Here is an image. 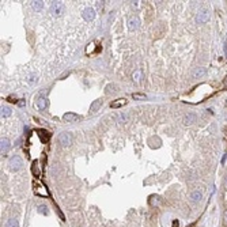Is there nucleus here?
Wrapping results in <instances>:
<instances>
[{"mask_svg": "<svg viewBox=\"0 0 227 227\" xmlns=\"http://www.w3.org/2000/svg\"><path fill=\"white\" fill-rule=\"evenodd\" d=\"M33 192H34V195H37V196H40V197H48L49 196V192H48L46 186H45L42 182L37 181V180L33 181Z\"/></svg>", "mask_w": 227, "mask_h": 227, "instance_id": "obj_1", "label": "nucleus"}, {"mask_svg": "<svg viewBox=\"0 0 227 227\" xmlns=\"http://www.w3.org/2000/svg\"><path fill=\"white\" fill-rule=\"evenodd\" d=\"M64 10H65V7H64V4H63L61 1H53L52 6H50V12H52L53 17H60V15H63V14H64Z\"/></svg>", "mask_w": 227, "mask_h": 227, "instance_id": "obj_2", "label": "nucleus"}, {"mask_svg": "<svg viewBox=\"0 0 227 227\" xmlns=\"http://www.w3.org/2000/svg\"><path fill=\"white\" fill-rule=\"evenodd\" d=\"M72 140H74V138H72L71 132H63L58 135V142L63 147H68L69 144H72Z\"/></svg>", "mask_w": 227, "mask_h": 227, "instance_id": "obj_3", "label": "nucleus"}, {"mask_svg": "<svg viewBox=\"0 0 227 227\" xmlns=\"http://www.w3.org/2000/svg\"><path fill=\"white\" fill-rule=\"evenodd\" d=\"M8 166L11 170H19L21 167H22V159H21V156L18 155H14L11 159L8 160Z\"/></svg>", "mask_w": 227, "mask_h": 227, "instance_id": "obj_4", "label": "nucleus"}, {"mask_svg": "<svg viewBox=\"0 0 227 227\" xmlns=\"http://www.w3.org/2000/svg\"><path fill=\"white\" fill-rule=\"evenodd\" d=\"M83 18L86 21H93L95 18V10L91 8V7H87V8L83 11Z\"/></svg>", "mask_w": 227, "mask_h": 227, "instance_id": "obj_5", "label": "nucleus"}, {"mask_svg": "<svg viewBox=\"0 0 227 227\" xmlns=\"http://www.w3.org/2000/svg\"><path fill=\"white\" fill-rule=\"evenodd\" d=\"M208 21H209V12L208 11H201V12L197 15V23H199V25L207 23Z\"/></svg>", "mask_w": 227, "mask_h": 227, "instance_id": "obj_6", "label": "nucleus"}, {"mask_svg": "<svg viewBox=\"0 0 227 227\" xmlns=\"http://www.w3.org/2000/svg\"><path fill=\"white\" fill-rule=\"evenodd\" d=\"M80 117L78 116V114H75V113H65L64 116H63V120L65 121V122H75V121H78Z\"/></svg>", "mask_w": 227, "mask_h": 227, "instance_id": "obj_7", "label": "nucleus"}, {"mask_svg": "<svg viewBox=\"0 0 227 227\" xmlns=\"http://www.w3.org/2000/svg\"><path fill=\"white\" fill-rule=\"evenodd\" d=\"M0 144H1V155H6L10 150V146H11V144H10V140L7 138H3L1 142H0Z\"/></svg>", "mask_w": 227, "mask_h": 227, "instance_id": "obj_8", "label": "nucleus"}, {"mask_svg": "<svg viewBox=\"0 0 227 227\" xmlns=\"http://www.w3.org/2000/svg\"><path fill=\"white\" fill-rule=\"evenodd\" d=\"M128 26H129V29H131V30H136V29L140 26V21H139L138 17H132V18L129 19Z\"/></svg>", "mask_w": 227, "mask_h": 227, "instance_id": "obj_9", "label": "nucleus"}, {"mask_svg": "<svg viewBox=\"0 0 227 227\" xmlns=\"http://www.w3.org/2000/svg\"><path fill=\"white\" fill-rule=\"evenodd\" d=\"M31 173H33L34 177H40L41 170H40V163H38V160H34V162L31 163Z\"/></svg>", "mask_w": 227, "mask_h": 227, "instance_id": "obj_10", "label": "nucleus"}, {"mask_svg": "<svg viewBox=\"0 0 227 227\" xmlns=\"http://www.w3.org/2000/svg\"><path fill=\"white\" fill-rule=\"evenodd\" d=\"M124 105H127V99H125V98H118V99H116V101H113V102L110 103V106L113 107V109L122 107Z\"/></svg>", "mask_w": 227, "mask_h": 227, "instance_id": "obj_11", "label": "nucleus"}, {"mask_svg": "<svg viewBox=\"0 0 227 227\" xmlns=\"http://www.w3.org/2000/svg\"><path fill=\"white\" fill-rule=\"evenodd\" d=\"M196 121V114L195 113H188L186 116L184 117V124L185 125H191V124H193Z\"/></svg>", "mask_w": 227, "mask_h": 227, "instance_id": "obj_12", "label": "nucleus"}, {"mask_svg": "<svg viewBox=\"0 0 227 227\" xmlns=\"http://www.w3.org/2000/svg\"><path fill=\"white\" fill-rule=\"evenodd\" d=\"M37 106H38V109H41V110L46 109V107H48V99L44 98V97H40V98L37 99Z\"/></svg>", "mask_w": 227, "mask_h": 227, "instance_id": "obj_13", "label": "nucleus"}, {"mask_svg": "<svg viewBox=\"0 0 227 227\" xmlns=\"http://www.w3.org/2000/svg\"><path fill=\"white\" fill-rule=\"evenodd\" d=\"M102 106V99H95L91 105H90V111L91 113H94V111H97L99 109V107Z\"/></svg>", "mask_w": 227, "mask_h": 227, "instance_id": "obj_14", "label": "nucleus"}, {"mask_svg": "<svg viewBox=\"0 0 227 227\" xmlns=\"http://www.w3.org/2000/svg\"><path fill=\"white\" fill-rule=\"evenodd\" d=\"M201 197H203V193L199 191H195L191 195V199L192 201H195V203H197V201H200L201 200Z\"/></svg>", "mask_w": 227, "mask_h": 227, "instance_id": "obj_15", "label": "nucleus"}, {"mask_svg": "<svg viewBox=\"0 0 227 227\" xmlns=\"http://www.w3.org/2000/svg\"><path fill=\"white\" fill-rule=\"evenodd\" d=\"M203 75H205V68H197L193 72V78H201Z\"/></svg>", "mask_w": 227, "mask_h": 227, "instance_id": "obj_16", "label": "nucleus"}, {"mask_svg": "<svg viewBox=\"0 0 227 227\" xmlns=\"http://www.w3.org/2000/svg\"><path fill=\"white\" fill-rule=\"evenodd\" d=\"M1 116L3 117L11 116V109H10L8 106H1Z\"/></svg>", "mask_w": 227, "mask_h": 227, "instance_id": "obj_17", "label": "nucleus"}, {"mask_svg": "<svg viewBox=\"0 0 227 227\" xmlns=\"http://www.w3.org/2000/svg\"><path fill=\"white\" fill-rule=\"evenodd\" d=\"M6 227H19V223L17 219H10L7 224H6Z\"/></svg>", "mask_w": 227, "mask_h": 227, "instance_id": "obj_18", "label": "nucleus"}, {"mask_svg": "<svg viewBox=\"0 0 227 227\" xmlns=\"http://www.w3.org/2000/svg\"><path fill=\"white\" fill-rule=\"evenodd\" d=\"M44 7V1H33V8L36 11H40Z\"/></svg>", "mask_w": 227, "mask_h": 227, "instance_id": "obj_19", "label": "nucleus"}, {"mask_svg": "<svg viewBox=\"0 0 227 227\" xmlns=\"http://www.w3.org/2000/svg\"><path fill=\"white\" fill-rule=\"evenodd\" d=\"M140 78H142V71H140V69H136V71L133 72V75H132V79H133L135 82H139Z\"/></svg>", "mask_w": 227, "mask_h": 227, "instance_id": "obj_20", "label": "nucleus"}, {"mask_svg": "<svg viewBox=\"0 0 227 227\" xmlns=\"http://www.w3.org/2000/svg\"><path fill=\"white\" fill-rule=\"evenodd\" d=\"M117 87L116 85H107L106 86V94H110V93H114V91H117Z\"/></svg>", "mask_w": 227, "mask_h": 227, "instance_id": "obj_21", "label": "nucleus"}, {"mask_svg": "<svg viewBox=\"0 0 227 227\" xmlns=\"http://www.w3.org/2000/svg\"><path fill=\"white\" fill-rule=\"evenodd\" d=\"M38 212L42 215H48V208H46L45 205H40V207H38Z\"/></svg>", "mask_w": 227, "mask_h": 227, "instance_id": "obj_22", "label": "nucleus"}, {"mask_svg": "<svg viewBox=\"0 0 227 227\" xmlns=\"http://www.w3.org/2000/svg\"><path fill=\"white\" fill-rule=\"evenodd\" d=\"M132 97H133V99H144V98H146V95H144V94H139V93L132 94Z\"/></svg>", "mask_w": 227, "mask_h": 227, "instance_id": "obj_23", "label": "nucleus"}, {"mask_svg": "<svg viewBox=\"0 0 227 227\" xmlns=\"http://www.w3.org/2000/svg\"><path fill=\"white\" fill-rule=\"evenodd\" d=\"M120 121L121 122H127V120H128V116H125V114H120Z\"/></svg>", "mask_w": 227, "mask_h": 227, "instance_id": "obj_24", "label": "nucleus"}, {"mask_svg": "<svg viewBox=\"0 0 227 227\" xmlns=\"http://www.w3.org/2000/svg\"><path fill=\"white\" fill-rule=\"evenodd\" d=\"M8 101H10V102H18V101H17V97H12V95L8 97Z\"/></svg>", "mask_w": 227, "mask_h": 227, "instance_id": "obj_25", "label": "nucleus"}, {"mask_svg": "<svg viewBox=\"0 0 227 227\" xmlns=\"http://www.w3.org/2000/svg\"><path fill=\"white\" fill-rule=\"evenodd\" d=\"M102 7H103V3H102V1H98V3H97V8L102 10Z\"/></svg>", "mask_w": 227, "mask_h": 227, "instance_id": "obj_26", "label": "nucleus"}, {"mask_svg": "<svg viewBox=\"0 0 227 227\" xmlns=\"http://www.w3.org/2000/svg\"><path fill=\"white\" fill-rule=\"evenodd\" d=\"M18 105H19V106H23V105H25V101H22V99H21V101L18 102Z\"/></svg>", "mask_w": 227, "mask_h": 227, "instance_id": "obj_27", "label": "nucleus"}, {"mask_svg": "<svg viewBox=\"0 0 227 227\" xmlns=\"http://www.w3.org/2000/svg\"><path fill=\"white\" fill-rule=\"evenodd\" d=\"M173 227H178V222H177V220H174V222H173Z\"/></svg>", "mask_w": 227, "mask_h": 227, "instance_id": "obj_28", "label": "nucleus"}, {"mask_svg": "<svg viewBox=\"0 0 227 227\" xmlns=\"http://www.w3.org/2000/svg\"><path fill=\"white\" fill-rule=\"evenodd\" d=\"M223 86H227V76H226V79H224V82H223Z\"/></svg>", "mask_w": 227, "mask_h": 227, "instance_id": "obj_29", "label": "nucleus"}, {"mask_svg": "<svg viewBox=\"0 0 227 227\" xmlns=\"http://www.w3.org/2000/svg\"><path fill=\"white\" fill-rule=\"evenodd\" d=\"M224 219H226V220H227V211H226V212H224Z\"/></svg>", "mask_w": 227, "mask_h": 227, "instance_id": "obj_30", "label": "nucleus"}, {"mask_svg": "<svg viewBox=\"0 0 227 227\" xmlns=\"http://www.w3.org/2000/svg\"><path fill=\"white\" fill-rule=\"evenodd\" d=\"M226 184H227V181H226Z\"/></svg>", "mask_w": 227, "mask_h": 227, "instance_id": "obj_31", "label": "nucleus"}]
</instances>
